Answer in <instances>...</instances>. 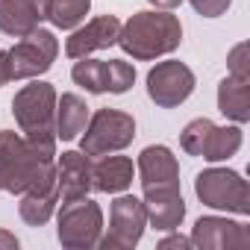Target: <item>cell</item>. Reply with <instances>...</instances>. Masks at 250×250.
Returning <instances> with one entry per match:
<instances>
[{
    "label": "cell",
    "instance_id": "83f0119b",
    "mask_svg": "<svg viewBox=\"0 0 250 250\" xmlns=\"http://www.w3.org/2000/svg\"><path fill=\"white\" fill-rule=\"evenodd\" d=\"M159 247H191V238H186V235H168V238L159 241Z\"/></svg>",
    "mask_w": 250,
    "mask_h": 250
},
{
    "label": "cell",
    "instance_id": "ffe728a7",
    "mask_svg": "<svg viewBox=\"0 0 250 250\" xmlns=\"http://www.w3.org/2000/svg\"><path fill=\"white\" fill-rule=\"evenodd\" d=\"M91 9V0H47V21L56 30H77Z\"/></svg>",
    "mask_w": 250,
    "mask_h": 250
},
{
    "label": "cell",
    "instance_id": "30bf717a",
    "mask_svg": "<svg viewBox=\"0 0 250 250\" xmlns=\"http://www.w3.org/2000/svg\"><path fill=\"white\" fill-rule=\"evenodd\" d=\"M191 244L209 247V250H227V247H247L250 244V229L238 221L218 218V215H203L191 227Z\"/></svg>",
    "mask_w": 250,
    "mask_h": 250
},
{
    "label": "cell",
    "instance_id": "484cf974",
    "mask_svg": "<svg viewBox=\"0 0 250 250\" xmlns=\"http://www.w3.org/2000/svg\"><path fill=\"white\" fill-rule=\"evenodd\" d=\"M188 3L194 6L197 15H203V18H218V15H224V12L229 9L232 0H188Z\"/></svg>",
    "mask_w": 250,
    "mask_h": 250
},
{
    "label": "cell",
    "instance_id": "f1b7e54d",
    "mask_svg": "<svg viewBox=\"0 0 250 250\" xmlns=\"http://www.w3.org/2000/svg\"><path fill=\"white\" fill-rule=\"evenodd\" d=\"M0 247L12 250V247H18V238H15L12 232H6V229H0Z\"/></svg>",
    "mask_w": 250,
    "mask_h": 250
},
{
    "label": "cell",
    "instance_id": "277c9868",
    "mask_svg": "<svg viewBox=\"0 0 250 250\" xmlns=\"http://www.w3.org/2000/svg\"><path fill=\"white\" fill-rule=\"evenodd\" d=\"M133 139H136L133 115L121 109H97L94 115H88V124L80 139V150L85 156H106L133 145Z\"/></svg>",
    "mask_w": 250,
    "mask_h": 250
},
{
    "label": "cell",
    "instance_id": "7c38bea8",
    "mask_svg": "<svg viewBox=\"0 0 250 250\" xmlns=\"http://www.w3.org/2000/svg\"><path fill=\"white\" fill-rule=\"evenodd\" d=\"M145 215L153 229H177L186 218V200L180 186H150L145 188Z\"/></svg>",
    "mask_w": 250,
    "mask_h": 250
},
{
    "label": "cell",
    "instance_id": "8992f818",
    "mask_svg": "<svg viewBox=\"0 0 250 250\" xmlns=\"http://www.w3.org/2000/svg\"><path fill=\"white\" fill-rule=\"evenodd\" d=\"M100 232H103V209L94 200L80 197V200L62 203V209H59V227H56V235H59L62 247H68V250L97 247Z\"/></svg>",
    "mask_w": 250,
    "mask_h": 250
},
{
    "label": "cell",
    "instance_id": "4fadbf2b",
    "mask_svg": "<svg viewBox=\"0 0 250 250\" xmlns=\"http://www.w3.org/2000/svg\"><path fill=\"white\" fill-rule=\"evenodd\" d=\"M118 33H121V21L115 15H100L71 33V39L65 42V53L71 59H83L94 50H106V47L118 44Z\"/></svg>",
    "mask_w": 250,
    "mask_h": 250
},
{
    "label": "cell",
    "instance_id": "44dd1931",
    "mask_svg": "<svg viewBox=\"0 0 250 250\" xmlns=\"http://www.w3.org/2000/svg\"><path fill=\"white\" fill-rule=\"evenodd\" d=\"M71 77L88 94H103L106 91V80H109V62L106 59H88V56H83V59L74 62Z\"/></svg>",
    "mask_w": 250,
    "mask_h": 250
},
{
    "label": "cell",
    "instance_id": "5b68a950",
    "mask_svg": "<svg viewBox=\"0 0 250 250\" xmlns=\"http://www.w3.org/2000/svg\"><path fill=\"white\" fill-rule=\"evenodd\" d=\"M194 191L203 206L232 212V215H250V188L241 174L229 168H206L194 180Z\"/></svg>",
    "mask_w": 250,
    "mask_h": 250
},
{
    "label": "cell",
    "instance_id": "8fae6325",
    "mask_svg": "<svg viewBox=\"0 0 250 250\" xmlns=\"http://www.w3.org/2000/svg\"><path fill=\"white\" fill-rule=\"evenodd\" d=\"M91 191V156L83 150H65L56 162V194L59 203L88 197Z\"/></svg>",
    "mask_w": 250,
    "mask_h": 250
},
{
    "label": "cell",
    "instance_id": "9c48e42d",
    "mask_svg": "<svg viewBox=\"0 0 250 250\" xmlns=\"http://www.w3.org/2000/svg\"><path fill=\"white\" fill-rule=\"evenodd\" d=\"M194 91V71L186 62L168 59L159 62L156 68H150L147 74V94L159 109H174L180 103H186Z\"/></svg>",
    "mask_w": 250,
    "mask_h": 250
},
{
    "label": "cell",
    "instance_id": "2e32d148",
    "mask_svg": "<svg viewBox=\"0 0 250 250\" xmlns=\"http://www.w3.org/2000/svg\"><path fill=\"white\" fill-rule=\"evenodd\" d=\"M133 186V159L127 156H100L91 165V188L103 194H121Z\"/></svg>",
    "mask_w": 250,
    "mask_h": 250
},
{
    "label": "cell",
    "instance_id": "603a6c76",
    "mask_svg": "<svg viewBox=\"0 0 250 250\" xmlns=\"http://www.w3.org/2000/svg\"><path fill=\"white\" fill-rule=\"evenodd\" d=\"M136 83V68L130 62H124V59H109V80H106V91L112 94H124V91H130Z\"/></svg>",
    "mask_w": 250,
    "mask_h": 250
},
{
    "label": "cell",
    "instance_id": "cb8c5ba5",
    "mask_svg": "<svg viewBox=\"0 0 250 250\" xmlns=\"http://www.w3.org/2000/svg\"><path fill=\"white\" fill-rule=\"evenodd\" d=\"M209 127H212L209 118H194V121L186 124V130L180 133V145L188 156H200V147H203V139H206Z\"/></svg>",
    "mask_w": 250,
    "mask_h": 250
},
{
    "label": "cell",
    "instance_id": "3957f363",
    "mask_svg": "<svg viewBox=\"0 0 250 250\" xmlns=\"http://www.w3.org/2000/svg\"><path fill=\"white\" fill-rule=\"evenodd\" d=\"M12 115L27 139H56V88L50 83H30L12 100Z\"/></svg>",
    "mask_w": 250,
    "mask_h": 250
},
{
    "label": "cell",
    "instance_id": "d4e9b609",
    "mask_svg": "<svg viewBox=\"0 0 250 250\" xmlns=\"http://www.w3.org/2000/svg\"><path fill=\"white\" fill-rule=\"evenodd\" d=\"M227 68H229V77H238V80H250V62H247V42L235 44L227 56Z\"/></svg>",
    "mask_w": 250,
    "mask_h": 250
},
{
    "label": "cell",
    "instance_id": "e0dca14e",
    "mask_svg": "<svg viewBox=\"0 0 250 250\" xmlns=\"http://www.w3.org/2000/svg\"><path fill=\"white\" fill-rule=\"evenodd\" d=\"M218 109L229 121L247 124L250 121V80H238L227 74L218 85Z\"/></svg>",
    "mask_w": 250,
    "mask_h": 250
},
{
    "label": "cell",
    "instance_id": "ac0fdd59",
    "mask_svg": "<svg viewBox=\"0 0 250 250\" xmlns=\"http://www.w3.org/2000/svg\"><path fill=\"white\" fill-rule=\"evenodd\" d=\"M88 124V106L80 94L68 91L62 97H56V139L62 142H74Z\"/></svg>",
    "mask_w": 250,
    "mask_h": 250
},
{
    "label": "cell",
    "instance_id": "6da1fadb",
    "mask_svg": "<svg viewBox=\"0 0 250 250\" xmlns=\"http://www.w3.org/2000/svg\"><path fill=\"white\" fill-rule=\"evenodd\" d=\"M180 42H183V24L168 9L136 12L127 24H121L118 33L121 50L139 62H150L165 53H174Z\"/></svg>",
    "mask_w": 250,
    "mask_h": 250
},
{
    "label": "cell",
    "instance_id": "5bb4252c",
    "mask_svg": "<svg viewBox=\"0 0 250 250\" xmlns=\"http://www.w3.org/2000/svg\"><path fill=\"white\" fill-rule=\"evenodd\" d=\"M47 21V0H0V30L24 39Z\"/></svg>",
    "mask_w": 250,
    "mask_h": 250
},
{
    "label": "cell",
    "instance_id": "ba28073f",
    "mask_svg": "<svg viewBox=\"0 0 250 250\" xmlns=\"http://www.w3.org/2000/svg\"><path fill=\"white\" fill-rule=\"evenodd\" d=\"M9 65H12V80H36L50 71V65L59 56V42L50 30H33L24 36L15 47L6 50Z\"/></svg>",
    "mask_w": 250,
    "mask_h": 250
},
{
    "label": "cell",
    "instance_id": "7a4b0ae2",
    "mask_svg": "<svg viewBox=\"0 0 250 250\" xmlns=\"http://www.w3.org/2000/svg\"><path fill=\"white\" fill-rule=\"evenodd\" d=\"M56 159L39 153L24 136L12 130H0V191L24 194L30 183Z\"/></svg>",
    "mask_w": 250,
    "mask_h": 250
},
{
    "label": "cell",
    "instance_id": "f546056e",
    "mask_svg": "<svg viewBox=\"0 0 250 250\" xmlns=\"http://www.w3.org/2000/svg\"><path fill=\"white\" fill-rule=\"evenodd\" d=\"M147 3H153L156 9H168V12H171V9H177V6L183 3V0H147Z\"/></svg>",
    "mask_w": 250,
    "mask_h": 250
},
{
    "label": "cell",
    "instance_id": "4316f807",
    "mask_svg": "<svg viewBox=\"0 0 250 250\" xmlns=\"http://www.w3.org/2000/svg\"><path fill=\"white\" fill-rule=\"evenodd\" d=\"M12 83V65H9V53L0 50V85Z\"/></svg>",
    "mask_w": 250,
    "mask_h": 250
},
{
    "label": "cell",
    "instance_id": "9a60e30c",
    "mask_svg": "<svg viewBox=\"0 0 250 250\" xmlns=\"http://www.w3.org/2000/svg\"><path fill=\"white\" fill-rule=\"evenodd\" d=\"M142 186H180V162L165 145H150L139 153Z\"/></svg>",
    "mask_w": 250,
    "mask_h": 250
},
{
    "label": "cell",
    "instance_id": "7402d4cb",
    "mask_svg": "<svg viewBox=\"0 0 250 250\" xmlns=\"http://www.w3.org/2000/svg\"><path fill=\"white\" fill-rule=\"evenodd\" d=\"M56 203H59V194H21L18 212H21L24 224L44 227L50 221V215L56 212Z\"/></svg>",
    "mask_w": 250,
    "mask_h": 250
},
{
    "label": "cell",
    "instance_id": "d6986e66",
    "mask_svg": "<svg viewBox=\"0 0 250 250\" xmlns=\"http://www.w3.org/2000/svg\"><path fill=\"white\" fill-rule=\"evenodd\" d=\"M241 147V130L238 124L235 127H209L206 139H203V147H200V156L206 162H224L229 156H235Z\"/></svg>",
    "mask_w": 250,
    "mask_h": 250
},
{
    "label": "cell",
    "instance_id": "52a82bcc",
    "mask_svg": "<svg viewBox=\"0 0 250 250\" xmlns=\"http://www.w3.org/2000/svg\"><path fill=\"white\" fill-rule=\"evenodd\" d=\"M145 227H147L145 203L133 194H121L109 209V232L100 235L97 247H103V250H130L142 241Z\"/></svg>",
    "mask_w": 250,
    "mask_h": 250
}]
</instances>
